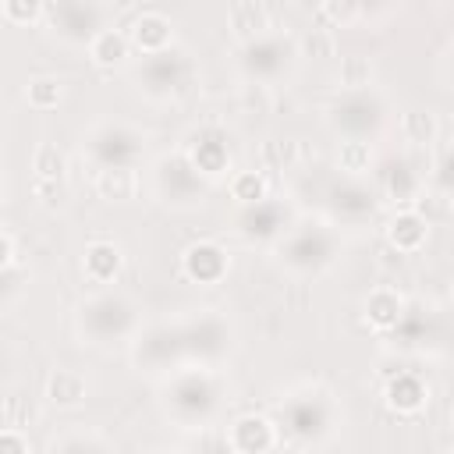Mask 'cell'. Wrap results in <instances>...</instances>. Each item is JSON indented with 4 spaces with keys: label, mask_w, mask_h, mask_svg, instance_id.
Masks as SVG:
<instances>
[{
    "label": "cell",
    "mask_w": 454,
    "mask_h": 454,
    "mask_svg": "<svg viewBox=\"0 0 454 454\" xmlns=\"http://www.w3.org/2000/svg\"><path fill=\"white\" fill-rule=\"evenodd\" d=\"M78 326H82V333L92 337V344H106V340H117L135 330V309L128 298L103 291V294H92L82 301Z\"/></svg>",
    "instance_id": "1"
},
{
    "label": "cell",
    "mask_w": 454,
    "mask_h": 454,
    "mask_svg": "<svg viewBox=\"0 0 454 454\" xmlns=\"http://www.w3.org/2000/svg\"><path fill=\"white\" fill-rule=\"evenodd\" d=\"M323 18H337V21H355L362 14V7H337V4H323L319 7Z\"/></svg>",
    "instance_id": "35"
},
{
    "label": "cell",
    "mask_w": 454,
    "mask_h": 454,
    "mask_svg": "<svg viewBox=\"0 0 454 454\" xmlns=\"http://www.w3.org/2000/svg\"><path fill=\"white\" fill-rule=\"evenodd\" d=\"M330 206H333L340 216H365V213H372L376 195H372L362 181H340V184L330 192Z\"/></svg>",
    "instance_id": "21"
},
{
    "label": "cell",
    "mask_w": 454,
    "mask_h": 454,
    "mask_svg": "<svg viewBox=\"0 0 454 454\" xmlns=\"http://www.w3.org/2000/svg\"><path fill=\"white\" fill-rule=\"evenodd\" d=\"M142 153V135L124 124H99L89 135V156L99 170H131Z\"/></svg>",
    "instance_id": "7"
},
{
    "label": "cell",
    "mask_w": 454,
    "mask_h": 454,
    "mask_svg": "<svg viewBox=\"0 0 454 454\" xmlns=\"http://www.w3.org/2000/svg\"><path fill=\"white\" fill-rule=\"evenodd\" d=\"M188 78H192V60H188L184 50H174V46L142 57L138 67H135L138 89L153 99H167V96L181 92L188 85Z\"/></svg>",
    "instance_id": "3"
},
{
    "label": "cell",
    "mask_w": 454,
    "mask_h": 454,
    "mask_svg": "<svg viewBox=\"0 0 454 454\" xmlns=\"http://www.w3.org/2000/svg\"><path fill=\"white\" fill-rule=\"evenodd\" d=\"M426 401H429V387H426L419 376H411V372H401V376L390 380V387H387V404H390L394 411L411 415V411H419Z\"/></svg>",
    "instance_id": "20"
},
{
    "label": "cell",
    "mask_w": 454,
    "mask_h": 454,
    "mask_svg": "<svg viewBox=\"0 0 454 454\" xmlns=\"http://www.w3.org/2000/svg\"><path fill=\"white\" fill-rule=\"evenodd\" d=\"M291 53H294L291 39H284L277 32H262V35H255L241 46V71L248 78H259V82L277 78L291 64Z\"/></svg>",
    "instance_id": "9"
},
{
    "label": "cell",
    "mask_w": 454,
    "mask_h": 454,
    "mask_svg": "<svg viewBox=\"0 0 454 454\" xmlns=\"http://www.w3.org/2000/svg\"><path fill=\"white\" fill-rule=\"evenodd\" d=\"M117 266H121L117 245H110V241H92V245L85 248V277H89L92 284H106V280L117 273Z\"/></svg>",
    "instance_id": "23"
},
{
    "label": "cell",
    "mask_w": 454,
    "mask_h": 454,
    "mask_svg": "<svg viewBox=\"0 0 454 454\" xmlns=\"http://www.w3.org/2000/svg\"><path fill=\"white\" fill-rule=\"evenodd\" d=\"M32 167L39 170V177H60V170H64V156H60V149L57 145H39L35 149V156H32Z\"/></svg>",
    "instance_id": "32"
},
{
    "label": "cell",
    "mask_w": 454,
    "mask_h": 454,
    "mask_svg": "<svg viewBox=\"0 0 454 454\" xmlns=\"http://www.w3.org/2000/svg\"><path fill=\"white\" fill-rule=\"evenodd\" d=\"M280 419H284V426H287L291 436H298V440H319L333 426V401H330L326 390L305 387V390L291 394L280 404Z\"/></svg>",
    "instance_id": "4"
},
{
    "label": "cell",
    "mask_w": 454,
    "mask_h": 454,
    "mask_svg": "<svg viewBox=\"0 0 454 454\" xmlns=\"http://www.w3.org/2000/svg\"><path fill=\"white\" fill-rule=\"evenodd\" d=\"M50 397L57 404H78L85 397V380L78 372H67V369H57V376L50 380Z\"/></svg>",
    "instance_id": "27"
},
{
    "label": "cell",
    "mask_w": 454,
    "mask_h": 454,
    "mask_svg": "<svg viewBox=\"0 0 454 454\" xmlns=\"http://www.w3.org/2000/svg\"><path fill=\"white\" fill-rule=\"evenodd\" d=\"M96 184L106 199H128L135 192V170H99Z\"/></svg>",
    "instance_id": "29"
},
{
    "label": "cell",
    "mask_w": 454,
    "mask_h": 454,
    "mask_svg": "<svg viewBox=\"0 0 454 454\" xmlns=\"http://www.w3.org/2000/svg\"><path fill=\"white\" fill-rule=\"evenodd\" d=\"M181 348L184 358H199V362H213L227 351V323L220 316H199L192 323H181Z\"/></svg>",
    "instance_id": "10"
},
{
    "label": "cell",
    "mask_w": 454,
    "mask_h": 454,
    "mask_svg": "<svg viewBox=\"0 0 454 454\" xmlns=\"http://www.w3.org/2000/svg\"><path fill=\"white\" fill-rule=\"evenodd\" d=\"M231 192H234V199H238L241 206H252V202L266 199V195H262V177H259L255 170H245V174H238V177L231 181Z\"/></svg>",
    "instance_id": "30"
},
{
    "label": "cell",
    "mask_w": 454,
    "mask_h": 454,
    "mask_svg": "<svg viewBox=\"0 0 454 454\" xmlns=\"http://www.w3.org/2000/svg\"><path fill=\"white\" fill-rule=\"evenodd\" d=\"M188 163L202 174V177H216L227 167V138L220 128H202L195 135V145L188 153Z\"/></svg>",
    "instance_id": "15"
},
{
    "label": "cell",
    "mask_w": 454,
    "mask_h": 454,
    "mask_svg": "<svg viewBox=\"0 0 454 454\" xmlns=\"http://www.w3.org/2000/svg\"><path fill=\"white\" fill-rule=\"evenodd\" d=\"M426 231H429L426 216H419L415 209H404V213H397V216L390 220L387 238H390V245H394L397 252H419L422 241H426Z\"/></svg>",
    "instance_id": "19"
},
{
    "label": "cell",
    "mask_w": 454,
    "mask_h": 454,
    "mask_svg": "<svg viewBox=\"0 0 454 454\" xmlns=\"http://www.w3.org/2000/svg\"><path fill=\"white\" fill-rule=\"evenodd\" d=\"M238 231L245 238H255V241L277 238V234L287 231V209L273 199H259V202H252L238 213Z\"/></svg>",
    "instance_id": "13"
},
{
    "label": "cell",
    "mask_w": 454,
    "mask_h": 454,
    "mask_svg": "<svg viewBox=\"0 0 454 454\" xmlns=\"http://www.w3.org/2000/svg\"><path fill=\"white\" fill-rule=\"evenodd\" d=\"M7 252H11V248H7V241H4V238H0V266H4V262H7Z\"/></svg>",
    "instance_id": "39"
},
{
    "label": "cell",
    "mask_w": 454,
    "mask_h": 454,
    "mask_svg": "<svg viewBox=\"0 0 454 454\" xmlns=\"http://www.w3.org/2000/svg\"><path fill=\"white\" fill-rule=\"evenodd\" d=\"M89 53H92L96 64H117V60L128 53V39H124L121 32H114V28H103V32L89 43Z\"/></svg>",
    "instance_id": "25"
},
{
    "label": "cell",
    "mask_w": 454,
    "mask_h": 454,
    "mask_svg": "<svg viewBox=\"0 0 454 454\" xmlns=\"http://www.w3.org/2000/svg\"><path fill=\"white\" fill-rule=\"evenodd\" d=\"M273 443H277V429L262 415H241L227 429V447L234 454H266Z\"/></svg>",
    "instance_id": "14"
},
{
    "label": "cell",
    "mask_w": 454,
    "mask_h": 454,
    "mask_svg": "<svg viewBox=\"0 0 454 454\" xmlns=\"http://www.w3.org/2000/svg\"><path fill=\"white\" fill-rule=\"evenodd\" d=\"M128 39L142 50V57L160 53V50H167V46H170V18H167V14H160V11H142V14L131 21Z\"/></svg>",
    "instance_id": "16"
},
{
    "label": "cell",
    "mask_w": 454,
    "mask_h": 454,
    "mask_svg": "<svg viewBox=\"0 0 454 454\" xmlns=\"http://www.w3.org/2000/svg\"><path fill=\"white\" fill-rule=\"evenodd\" d=\"M216 401H220V390H216V380L206 372V369H184L174 376L170 390H167V404L174 411V419L195 426V422H206L213 411H216Z\"/></svg>",
    "instance_id": "2"
},
{
    "label": "cell",
    "mask_w": 454,
    "mask_h": 454,
    "mask_svg": "<svg viewBox=\"0 0 454 454\" xmlns=\"http://www.w3.org/2000/svg\"><path fill=\"white\" fill-rule=\"evenodd\" d=\"M43 14L50 18L53 32L67 43H85L89 46L106 28L103 25L106 7H99V4H57V7H46Z\"/></svg>",
    "instance_id": "8"
},
{
    "label": "cell",
    "mask_w": 454,
    "mask_h": 454,
    "mask_svg": "<svg viewBox=\"0 0 454 454\" xmlns=\"http://www.w3.org/2000/svg\"><path fill=\"white\" fill-rule=\"evenodd\" d=\"M369 142H340V170H369Z\"/></svg>",
    "instance_id": "31"
},
{
    "label": "cell",
    "mask_w": 454,
    "mask_h": 454,
    "mask_svg": "<svg viewBox=\"0 0 454 454\" xmlns=\"http://www.w3.org/2000/svg\"><path fill=\"white\" fill-rule=\"evenodd\" d=\"M305 46L312 50V57L316 53H333V32L330 28H312V35L305 39Z\"/></svg>",
    "instance_id": "34"
},
{
    "label": "cell",
    "mask_w": 454,
    "mask_h": 454,
    "mask_svg": "<svg viewBox=\"0 0 454 454\" xmlns=\"http://www.w3.org/2000/svg\"><path fill=\"white\" fill-rule=\"evenodd\" d=\"M156 184L167 195V202H195L206 192V177L188 163V156H167V160H160Z\"/></svg>",
    "instance_id": "11"
},
{
    "label": "cell",
    "mask_w": 454,
    "mask_h": 454,
    "mask_svg": "<svg viewBox=\"0 0 454 454\" xmlns=\"http://www.w3.org/2000/svg\"><path fill=\"white\" fill-rule=\"evenodd\" d=\"M60 99V82L57 78H35L28 85V103L32 106H57Z\"/></svg>",
    "instance_id": "33"
},
{
    "label": "cell",
    "mask_w": 454,
    "mask_h": 454,
    "mask_svg": "<svg viewBox=\"0 0 454 454\" xmlns=\"http://www.w3.org/2000/svg\"><path fill=\"white\" fill-rule=\"evenodd\" d=\"M4 14H7V18H39L43 7H35V4H7Z\"/></svg>",
    "instance_id": "37"
},
{
    "label": "cell",
    "mask_w": 454,
    "mask_h": 454,
    "mask_svg": "<svg viewBox=\"0 0 454 454\" xmlns=\"http://www.w3.org/2000/svg\"><path fill=\"white\" fill-rule=\"evenodd\" d=\"M330 124L344 135V142H365V135H372L383 124V99L369 89L344 92L330 106Z\"/></svg>",
    "instance_id": "5"
},
{
    "label": "cell",
    "mask_w": 454,
    "mask_h": 454,
    "mask_svg": "<svg viewBox=\"0 0 454 454\" xmlns=\"http://www.w3.org/2000/svg\"><path fill=\"white\" fill-rule=\"evenodd\" d=\"M184 273H188L192 280H199V284L220 280V277L227 273V255H223V248L213 245V241L192 245V248L184 252Z\"/></svg>",
    "instance_id": "17"
},
{
    "label": "cell",
    "mask_w": 454,
    "mask_h": 454,
    "mask_svg": "<svg viewBox=\"0 0 454 454\" xmlns=\"http://www.w3.org/2000/svg\"><path fill=\"white\" fill-rule=\"evenodd\" d=\"M0 454H28V447H25V440L18 436V433H0Z\"/></svg>",
    "instance_id": "36"
},
{
    "label": "cell",
    "mask_w": 454,
    "mask_h": 454,
    "mask_svg": "<svg viewBox=\"0 0 454 454\" xmlns=\"http://www.w3.org/2000/svg\"><path fill=\"white\" fill-rule=\"evenodd\" d=\"M365 316H369V323H372L380 333H387V330H394L397 319L404 316V305H401V298H397L394 291L380 287V291L369 294V301H365Z\"/></svg>",
    "instance_id": "22"
},
{
    "label": "cell",
    "mask_w": 454,
    "mask_h": 454,
    "mask_svg": "<svg viewBox=\"0 0 454 454\" xmlns=\"http://www.w3.org/2000/svg\"><path fill=\"white\" fill-rule=\"evenodd\" d=\"M380 184H383V192H387L390 199L411 202V199L419 195L422 177H419V170H411L408 160H387V167H383V174H380Z\"/></svg>",
    "instance_id": "18"
},
{
    "label": "cell",
    "mask_w": 454,
    "mask_h": 454,
    "mask_svg": "<svg viewBox=\"0 0 454 454\" xmlns=\"http://www.w3.org/2000/svg\"><path fill=\"white\" fill-rule=\"evenodd\" d=\"M270 11L262 7V4H234L231 7V25L245 35V43L248 39H255V35H262L266 28H270Z\"/></svg>",
    "instance_id": "24"
},
{
    "label": "cell",
    "mask_w": 454,
    "mask_h": 454,
    "mask_svg": "<svg viewBox=\"0 0 454 454\" xmlns=\"http://www.w3.org/2000/svg\"><path fill=\"white\" fill-rule=\"evenodd\" d=\"M369 78H372L369 57H340V85H344V92L369 89Z\"/></svg>",
    "instance_id": "28"
},
{
    "label": "cell",
    "mask_w": 454,
    "mask_h": 454,
    "mask_svg": "<svg viewBox=\"0 0 454 454\" xmlns=\"http://www.w3.org/2000/svg\"><path fill=\"white\" fill-rule=\"evenodd\" d=\"M401 131H404L408 142H415V145H429L433 135H436V121H433L429 110H408V114L401 117Z\"/></svg>",
    "instance_id": "26"
},
{
    "label": "cell",
    "mask_w": 454,
    "mask_h": 454,
    "mask_svg": "<svg viewBox=\"0 0 454 454\" xmlns=\"http://www.w3.org/2000/svg\"><path fill=\"white\" fill-rule=\"evenodd\" d=\"M184 358V348H181V330L177 326H153L138 337L135 344V362L145 365V369H170Z\"/></svg>",
    "instance_id": "12"
},
{
    "label": "cell",
    "mask_w": 454,
    "mask_h": 454,
    "mask_svg": "<svg viewBox=\"0 0 454 454\" xmlns=\"http://www.w3.org/2000/svg\"><path fill=\"white\" fill-rule=\"evenodd\" d=\"M60 454H96L89 443H82V440H71V443H64L60 447Z\"/></svg>",
    "instance_id": "38"
},
{
    "label": "cell",
    "mask_w": 454,
    "mask_h": 454,
    "mask_svg": "<svg viewBox=\"0 0 454 454\" xmlns=\"http://www.w3.org/2000/svg\"><path fill=\"white\" fill-rule=\"evenodd\" d=\"M333 234L319 223H305L298 231H287L280 241V259L294 270V273H319L323 266H330L333 259Z\"/></svg>",
    "instance_id": "6"
}]
</instances>
